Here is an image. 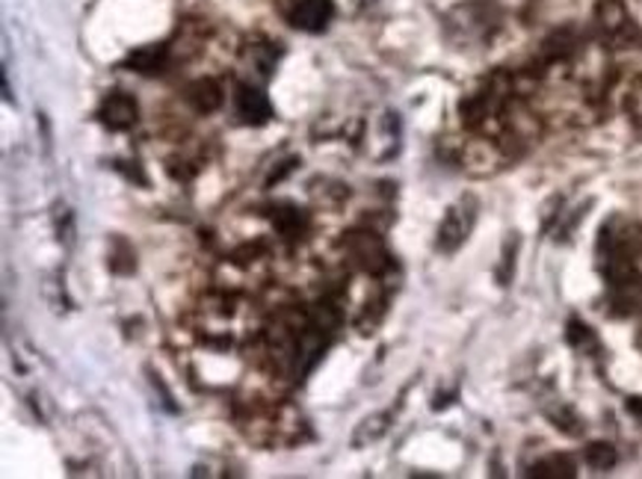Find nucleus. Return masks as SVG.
Listing matches in <instances>:
<instances>
[{
    "label": "nucleus",
    "instance_id": "obj_1",
    "mask_svg": "<svg viewBox=\"0 0 642 479\" xmlns=\"http://www.w3.org/2000/svg\"><path fill=\"white\" fill-rule=\"evenodd\" d=\"M474 219H477V202L474 196L459 198L457 205L447 210L445 222L438 229V249L441 251H457L465 239H468L471 229H474Z\"/></svg>",
    "mask_w": 642,
    "mask_h": 479
},
{
    "label": "nucleus",
    "instance_id": "obj_2",
    "mask_svg": "<svg viewBox=\"0 0 642 479\" xmlns=\"http://www.w3.org/2000/svg\"><path fill=\"white\" fill-rule=\"evenodd\" d=\"M344 243H347L349 255L356 258V263H359L364 273L380 275L388 270L391 258H388V251H385V246H382V239L376 237L373 231H352Z\"/></svg>",
    "mask_w": 642,
    "mask_h": 479
},
{
    "label": "nucleus",
    "instance_id": "obj_3",
    "mask_svg": "<svg viewBox=\"0 0 642 479\" xmlns=\"http://www.w3.org/2000/svg\"><path fill=\"white\" fill-rule=\"evenodd\" d=\"M332 15H335L332 0H291L287 3V18L303 34H323Z\"/></svg>",
    "mask_w": 642,
    "mask_h": 479
},
{
    "label": "nucleus",
    "instance_id": "obj_4",
    "mask_svg": "<svg viewBox=\"0 0 642 479\" xmlns=\"http://www.w3.org/2000/svg\"><path fill=\"white\" fill-rule=\"evenodd\" d=\"M137 116H140V104H137L133 95L121 92V89L110 92L99 107V121L110 131H128V128L137 125Z\"/></svg>",
    "mask_w": 642,
    "mask_h": 479
},
{
    "label": "nucleus",
    "instance_id": "obj_5",
    "mask_svg": "<svg viewBox=\"0 0 642 479\" xmlns=\"http://www.w3.org/2000/svg\"><path fill=\"white\" fill-rule=\"evenodd\" d=\"M234 107H237V116L246 125H264V121L272 119V104L267 99V92L252 83H237V92H234Z\"/></svg>",
    "mask_w": 642,
    "mask_h": 479
},
{
    "label": "nucleus",
    "instance_id": "obj_6",
    "mask_svg": "<svg viewBox=\"0 0 642 479\" xmlns=\"http://www.w3.org/2000/svg\"><path fill=\"white\" fill-rule=\"evenodd\" d=\"M169 60H172V44L157 42V44H142L137 51L125 56V63L121 66L131 68L137 75H160L166 66H169Z\"/></svg>",
    "mask_w": 642,
    "mask_h": 479
},
{
    "label": "nucleus",
    "instance_id": "obj_7",
    "mask_svg": "<svg viewBox=\"0 0 642 479\" xmlns=\"http://www.w3.org/2000/svg\"><path fill=\"white\" fill-rule=\"evenodd\" d=\"M184 101L190 107L196 109V113H214V109L222 107V101H226V92L219 87V80L214 77H198L193 83H187L184 89Z\"/></svg>",
    "mask_w": 642,
    "mask_h": 479
},
{
    "label": "nucleus",
    "instance_id": "obj_8",
    "mask_svg": "<svg viewBox=\"0 0 642 479\" xmlns=\"http://www.w3.org/2000/svg\"><path fill=\"white\" fill-rule=\"evenodd\" d=\"M272 225H275V231H279L284 239H299L305 234V229H308V219H305V213L299 207L282 205L272 213Z\"/></svg>",
    "mask_w": 642,
    "mask_h": 479
},
{
    "label": "nucleus",
    "instance_id": "obj_9",
    "mask_svg": "<svg viewBox=\"0 0 642 479\" xmlns=\"http://www.w3.org/2000/svg\"><path fill=\"white\" fill-rule=\"evenodd\" d=\"M279 42H249L246 44V51H243V56H246V63H249L255 72L261 77H270L272 68H275V60H279V48H275Z\"/></svg>",
    "mask_w": 642,
    "mask_h": 479
},
{
    "label": "nucleus",
    "instance_id": "obj_10",
    "mask_svg": "<svg viewBox=\"0 0 642 479\" xmlns=\"http://www.w3.org/2000/svg\"><path fill=\"white\" fill-rule=\"evenodd\" d=\"M534 477H544V479H566L575 477V462L568 456H544L536 462L534 468H530Z\"/></svg>",
    "mask_w": 642,
    "mask_h": 479
},
{
    "label": "nucleus",
    "instance_id": "obj_11",
    "mask_svg": "<svg viewBox=\"0 0 642 479\" xmlns=\"http://www.w3.org/2000/svg\"><path fill=\"white\" fill-rule=\"evenodd\" d=\"M587 462H589V468H595V470L613 468V465H616V450H613L609 444H604V441H599V444H589Z\"/></svg>",
    "mask_w": 642,
    "mask_h": 479
},
{
    "label": "nucleus",
    "instance_id": "obj_12",
    "mask_svg": "<svg viewBox=\"0 0 642 479\" xmlns=\"http://www.w3.org/2000/svg\"><path fill=\"white\" fill-rule=\"evenodd\" d=\"M382 420H385V417H368V420L361 424L359 436H356V444L361 446L364 441H376V438L385 432V426H388V424H382Z\"/></svg>",
    "mask_w": 642,
    "mask_h": 479
},
{
    "label": "nucleus",
    "instance_id": "obj_13",
    "mask_svg": "<svg viewBox=\"0 0 642 479\" xmlns=\"http://www.w3.org/2000/svg\"><path fill=\"white\" fill-rule=\"evenodd\" d=\"M637 344H640V349H642V332H640V338H637Z\"/></svg>",
    "mask_w": 642,
    "mask_h": 479
}]
</instances>
